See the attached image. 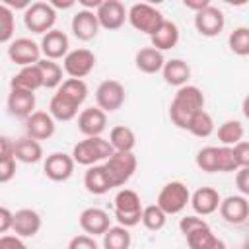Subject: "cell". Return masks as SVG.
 Returning <instances> with one entry per match:
<instances>
[{
  "mask_svg": "<svg viewBox=\"0 0 249 249\" xmlns=\"http://www.w3.org/2000/svg\"><path fill=\"white\" fill-rule=\"evenodd\" d=\"M126 91L124 86L119 80H103L95 88V107H99L103 113H115L124 105Z\"/></svg>",
  "mask_w": 249,
  "mask_h": 249,
  "instance_id": "obj_9",
  "label": "cell"
},
{
  "mask_svg": "<svg viewBox=\"0 0 249 249\" xmlns=\"http://www.w3.org/2000/svg\"><path fill=\"white\" fill-rule=\"evenodd\" d=\"M134 64L144 74H158V72H161V68L165 64V56H163V53L156 51L154 47H142L134 54Z\"/></svg>",
  "mask_w": 249,
  "mask_h": 249,
  "instance_id": "obj_26",
  "label": "cell"
},
{
  "mask_svg": "<svg viewBox=\"0 0 249 249\" xmlns=\"http://www.w3.org/2000/svg\"><path fill=\"white\" fill-rule=\"evenodd\" d=\"M95 16H97V23L101 29L117 31L126 21V8L119 0H101L99 8L95 10Z\"/></svg>",
  "mask_w": 249,
  "mask_h": 249,
  "instance_id": "obj_13",
  "label": "cell"
},
{
  "mask_svg": "<svg viewBox=\"0 0 249 249\" xmlns=\"http://www.w3.org/2000/svg\"><path fill=\"white\" fill-rule=\"evenodd\" d=\"M187 130H189L193 136H196V138H208V136L216 130L212 115H210L206 109L198 111V113L191 119V123H189V128H187Z\"/></svg>",
  "mask_w": 249,
  "mask_h": 249,
  "instance_id": "obj_36",
  "label": "cell"
},
{
  "mask_svg": "<svg viewBox=\"0 0 249 249\" xmlns=\"http://www.w3.org/2000/svg\"><path fill=\"white\" fill-rule=\"evenodd\" d=\"M220 216L231 226H241L249 218V200L243 195H230L220 200Z\"/></svg>",
  "mask_w": 249,
  "mask_h": 249,
  "instance_id": "obj_15",
  "label": "cell"
},
{
  "mask_svg": "<svg viewBox=\"0 0 249 249\" xmlns=\"http://www.w3.org/2000/svg\"><path fill=\"white\" fill-rule=\"evenodd\" d=\"M78 109H80V105H76V103L70 101L68 97L60 95L58 91L51 97V103H49V115H51L54 121H62V123L76 119V117H78Z\"/></svg>",
  "mask_w": 249,
  "mask_h": 249,
  "instance_id": "obj_30",
  "label": "cell"
},
{
  "mask_svg": "<svg viewBox=\"0 0 249 249\" xmlns=\"http://www.w3.org/2000/svg\"><path fill=\"white\" fill-rule=\"evenodd\" d=\"M70 27H72V33L78 41H91L97 37L99 29H101L97 23V16L91 10H78L72 16Z\"/></svg>",
  "mask_w": 249,
  "mask_h": 249,
  "instance_id": "obj_20",
  "label": "cell"
},
{
  "mask_svg": "<svg viewBox=\"0 0 249 249\" xmlns=\"http://www.w3.org/2000/svg\"><path fill=\"white\" fill-rule=\"evenodd\" d=\"M204 93L198 86H193V84H187V86H181L177 88L171 103H169V119L171 123L181 128V130H187L189 128V123L191 119L204 109Z\"/></svg>",
  "mask_w": 249,
  "mask_h": 249,
  "instance_id": "obj_1",
  "label": "cell"
},
{
  "mask_svg": "<svg viewBox=\"0 0 249 249\" xmlns=\"http://www.w3.org/2000/svg\"><path fill=\"white\" fill-rule=\"evenodd\" d=\"M12 222H14V212L6 206H0V233H6L12 230Z\"/></svg>",
  "mask_w": 249,
  "mask_h": 249,
  "instance_id": "obj_48",
  "label": "cell"
},
{
  "mask_svg": "<svg viewBox=\"0 0 249 249\" xmlns=\"http://www.w3.org/2000/svg\"><path fill=\"white\" fill-rule=\"evenodd\" d=\"M56 91L60 95L68 97L70 101H74L80 107L88 99V84L84 80H78V78H66V80H62V84L56 88Z\"/></svg>",
  "mask_w": 249,
  "mask_h": 249,
  "instance_id": "obj_33",
  "label": "cell"
},
{
  "mask_svg": "<svg viewBox=\"0 0 249 249\" xmlns=\"http://www.w3.org/2000/svg\"><path fill=\"white\" fill-rule=\"evenodd\" d=\"M39 49H41V56L43 58H49V60H60L66 56V53L70 51V39L68 35L62 31V29H51L47 31L43 37H41V43H39Z\"/></svg>",
  "mask_w": 249,
  "mask_h": 249,
  "instance_id": "obj_14",
  "label": "cell"
},
{
  "mask_svg": "<svg viewBox=\"0 0 249 249\" xmlns=\"http://www.w3.org/2000/svg\"><path fill=\"white\" fill-rule=\"evenodd\" d=\"M80 228L84 233L95 237V235H103L109 228H111V218L109 214L103 210V208H97V206H89V208H84L80 212Z\"/></svg>",
  "mask_w": 249,
  "mask_h": 249,
  "instance_id": "obj_17",
  "label": "cell"
},
{
  "mask_svg": "<svg viewBox=\"0 0 249 249\" xmlns=\"http://www.w3.org/2000/svg\"><path fill=\"white\" fill-rule=\"evenodd\" d=\"M16 177V160L6 158L0 160V183H10Z\"/></svg>",
  "mask_w": 249,
  "mask_h": 249,
  "instance_id": "obj_45",
  "label": "cell"
},
{
  "mask_svg": "<svg viewBox=\"0 0 249 249\" xmlns=\"http://www.w3.org/2000/svg\"><path fill=\"white\" fill-rule=\"evenodd\" d=\"M68 249H99L95 237L88 233H78L68 241Z\"/></svg>",
  "mask_w": 249,
  "mask_h": 249,
  "instance_id": "obj_43",
  "label": "cell"
},
{
  "mask_svg": "<svg viewBox=\"0 0 249 249\" xmlns=\"http://www.w3.org/2000/svg\"><path fill=\"white\" fill-rule=\"evenodd\" d=\"M95 54L89 49H72L66 53V56L62 58V70L64 74H68V78H78L84 80L86 76H89L95 68Z\"/></svg>",
  "mask_w": 249,
  "mask_h": 249,
  "instance_id": "obj_8",
  "label": "cell"
},
{
  "mask_svg": "<svg viewBox=\"0 0 249 249\" xmlns=\"http://www.w3.org/2000/svg\"><path fill=\"white\" fill-rule=\"evenodd\" d=\"M142 226L150 231H160L165 222H167V214L158 206V204H148L142 206V218H140Z\"/></svg>",
  "mask_w": 249,
  "mask_h": 249,
  "instance_id": "obj_37",
  "label": "cell"
},
{
  "mask_svg": "<svg viewBox=\"0 0 249 249\" xmlns=\"http://www.w3.org/2000/svg\"><path fill=\"white\" fill-rule=\"evenodd\" d=\"M191 200V191L189 187L183 183V181H169L165 183L160 193H158V198H156V204L167 214H179L187 208Z\"/></svg>",
  "mask_w": 249,
  "mask_h": 249,
  "instance_id": "obj_5",
  "label": "cell"
},
{
  "mask_svg": "<svg viewBox=\"0 0 249 249\" xmlns=\"http://www.w3.org/2000/svg\"><path fill=\"white\" fill-rule=\"evenodd\" d=\"M103 249H130V243H132V237H130V231L123 226H111L103 235Z\"/></svg>",
  "mask_w": 249,
  "mask_h": 249,
  "instance_id": "obj_35",
  "label": "cell"
},
{
  "mask_svg": "<svg viewBox=\"0 0 249 249\" xmlns=\"http://www.w3.org/2000/svg\"><path fill=\"white\" fill-rule=\"evenodd\" d=\"M74 167H76V163H74L72 156L64 154V152H53L43 160V173L47 179H51L54 183L68 181L74 173Z\"/></svg>",
  "mask_w": 249,
  "mask_h": 249,
  "instance_id": "obj_12",
  "label": "cell"
},
{
  "mask_svg": "<svg viewBox=\"0 0 249 249\" xmlns=\"http://www.w3.org/2000/svg\"><path fill=\"white\" fill-rule=\"evenodd\" d=\"M0 249H27V245L18 235H0Z\"/></svg>",
  "mask_w": 249,
  "mask_h": 249,
  "instance_id": "obj_47",
  "label": "cell"
},
{
  "mask_svg": "<svg viewBox=\"0 0 249 249\" xmlns=\"http://www.w3.org/2000/svg\"><path fill=\"white\" fill-rule=\"evenodd\" d=\"M163 19H165L163 14L156 6L146 4V2H136L126 10V21L136 31L146 33V35H152L163 23Z\"/></svg>",
  "mask_w": 249,
  "mask_h": 249,
  "instance_id": "obj_6",
  "label": "cell"
},
{
  "mask_svg": "<svg viewBox=\"0 0 249 249\" xmlns=\"http://www.w3.org/2000/svg\"><path fill=\"white\" fill-rule=\"evenodd\" d=\"M16 31V16L4 2H0V43H10Z\"/></svg>",
  "mask_w": 249,
  "mask_h": 249,
  "instance_id": "obj_40",
  "label": "cell"
},
{
  "mask_svg": "<svg viewBox=\"0 0 249 249\" xmlns=\"http://www.w3.org/2000/svg\"><path fill=\"white\" fill-rule=\"evenodd\" d=\"M109 144L113 152H132L136 146V134L126 124H117L109 130Z\"/></svg>",
  "mask_w": 249,
  "mask_h": 249,
  "instance_id": "obj_31",
  "label": "cell"
},
{
  "mask_svg": "<svg viewBox=\"0 0 249 249\" xmlns=\"http://www.w3.org/2000/svg\"><path fill=\"white\" fill-rule=\"evenodd\" d=\"M23 23L31 33L45 35L47 31L54 29L56 10L49 2H31L23 10Z\"/></svg>",
  "mask_w": 249,
  "mask_h": 249,
  "instance_id": "obj_7",
  "label": "cell"
},
{
  "mask_svg": "<svg viewBox=\"0 0 249 249\" xmlns=\"http://www.w3.org/2000/svg\"><path fill=\"white\" fill-rule=\"evenodd\" d=\"M6 158H14V140L0 134V160H6Z\"/></svg>",
  "mask_w": 249,
  "mask_h": 249,
  "instance_id": "obj_49",
  "label": "cell"
},
{
  "mask_svg": "<svg viewBox=\"0 0 249 249\" xmlns=\"http://www.w3.org/2000/svg\"><path fill=\"white\" fill-rule=\"evenodd\" d=\"M204 226H208V222H206L204 218L196 216V214L183 216L181 222H179V230H181L183 235H187V233H191V231H195V230H198V228H204Z\"/></svg>",
  "mask_w": 249,
  "mask_h": 249,
  "instance_id": "obj_42",
  "label": "cell"
},
{
  "mask_svg": "<svg viewBox=\"0 0 249 249\" xmlns=\"http://www.w3.org/2000/svg\"><path fill=\"white\" fill-rule=\"evenodd\" d=\"M216 152H218V173H233L239 169L231 146H216Z\"/></svg>",
  "mask_w": 249,
  "mask_h": 249,
  "instance_id": "obj_41",
  "label": "cell"
},
{
  "mask_svg": "<svg viewBox=\"0 0 249 249\" xmlns=\"http://www.w3.org/2000/svg\"><path fill=\"white\" fill-rule=\"evenodd\" d=\"M84 187L89 195H105L113 189L107 173H105V167L103 163H97V165H89L84 173Z\"/></svg>",
  "mask_w": 249,
  "mask_h": 249,
  "instance_id": "obj_28",
  "label": "cell"
},
{
  "mask_svg": "<svg viewBox=\"0 0 249 249\" xmlns=\"http://www.w3.org/2000/svg\"><path fill=\"white\" fill-rule=\"evenodd\" d=\"M210 4H212L210 0H183V6H185L187 10H193L195 14L200 12V10H204V8L210 6Z\"/></svg>",
  "mask_w": 249,
  "mask_h": 249,
  "instance_id": "obj_50",
  "label": "cell"
},
{
  "mask_svg": "<svg viewBox=\"0 0 249 249\" xmlns=\"http://www.w3.org/2000/svg\"><path fill=\"white\" fill-rule=\"evenodd\" d=\"M8 58L21 68V66L37 64L43 56H41L39 43H35L29 37H18V39H12L8 45Z\"/></svg>",
  "mask_w": 249,
  "mask_h": 249,
  "instance_id": "obj_10",
  "label": "cell"
},
{
  "mask_svg": "<svg viewBox=\"0 0 249 249\" xmlns=\"http://www.w3.org/2000/svg\"><path fill=\"white\" fill-rule=\"evenodd\" d=\"M49 4H51V6L54 8V10H60V8H62V10H66V8H72V6H74V0H66V2H58V0H51Z\"/></svg>",
  "mask_w": 249,
  "mask_h": 249,
  "instance_id": "obj_51",
  "label": "cell"
},
{
  "mask_svg": "<svg viewBox=\"0 0 249 249\" xmlns=\"http://www.w3.org/2000/svg\"><path fill=\"white\" fill-rule=\"evenodd\" d=\"M39 70H41V78H43V88L47 89H56L60 84H62V66L54 60H49V58H41L37 62Z\"/></svg>",
  "mask_w": 249,
  "mask_h": 249,
  "instance_id": "obj_34",
  "label": "cell"
},
{
  "mask_svg": "<svg viewBox=\"0 0 249 249\" xmlns=\"http://www.w3.org/2000/svg\"><path fill=\"white\" fill-rule=\"evenodd\" d=\"M8 113L16 119H27L35 111V93L25 89H10L6 99Z\"/></svg>",
  "mask_w": 249,
  "mask_h": 249,
  "instance_id": "obj_22",
  "label": "cell"
},
{
  "mask_svg": "<svg viewBox=\"0 0 249 249\" xmlns=\"http://www.w3.org/2000/svg\"><path fill=\"white\" fill-rule=\"evenodd\" d=\"M39 88H43V78L37 64L21 66L10 80V89H25L35 93Z\"/></svg>",
  "mask_w": 249,
  "mask_h": 249,
  "instance_id": "obj_23",
  "label": "cell"
},
{
  "mask_svg": "<svg viewBox=\"0 0 249 249\" xmlns=\"http://www.w3.org/2000/svg\"><path fill=\"white\" fill-rule=\"evenodd\" d=\"M235 185H237L239 195L243 196L249 195V167H239L235 171Z\"/></svg>",
  "mask_w": 249,
  "mask_h": 249,
  "instance_id": "obj_46",
  "label": "cell"
},
{
  "mask_svg": "<svg viewBox=\"0 0 249 249\" xmlns=\"http://www.w3.org/2000/svg\"><path fill=\"white\" fill-rule=\"evenodd\" d=\"M196 167L204 173H218V152L216 146H204L196 152Z\"/></svg>",
  "mask_w": 249,
  "mask_h": 249,
  "instance_id": "obj_39",
  "label": "cell"
},
{
  "mask_svg": "<svg viewBox=\"0 0 249 249\" xmlns=\"http://www.w3.org/2000/svg\"><path fill=\"white\" fill-rule=\"evenodd\" d=\"M228 47L233 54L247 56L249 54V27H245V25L235 27L228 37Z\"/></svg>",
  "mask_w": 249,
  "mask_h": 249,
  "instance_id": "obj_38",
  "label": "cell"
},
{
  "mask_svg": "<svg viewBox=\"0 0 249 249\" xmlns=\"http://www.w3.org/2000/svg\"><path fill=\"white\" fill-rule=\"evenodd\" d=\"M14 160L21 161V163H37L43 160V146L41 142L29 138V136H21L18 140H14Z\"/></svg>",
  "mask_w": 249,
  "mask_h": 249,
  "instance_id": "obj_27",
  "label": "cell"
},
{
  "mask_svg": "<svg viewBox=\"0 0 249 249\" xmlns=\"http://www.w3.org/2000/svg\"><path fill=\"white\" fill-rule=\"evenodd\" d=\"M56 130V121L49 115V111H33L25 119V136L41 142L49 140Z\"/></svg>",
  "mask_w": 249,
  "mask_h": 249,
  "instance_id": "obj_16",
  "label": "cell"
},
{
  "mask_svg": "<svg viewBox=\"0 0 249 249\" xmlns=\"http://www.w3.org/2000/svg\"><path fill=\"white\" fill-rule=\"evenodd\" d=\"M103 167H105V173H107L113 189L124 187L132 179V175L138 167V160H136L134 152H113L103 161Z\"/></svg>",
  "mask_w": 249,
  "mask_h": 249,
  "instance_id": "obj_4",
  "label": "cell"
},
{
  "mask_svg": "<svg viewBox=\"0 0 249 249\" xmlns=\"http://www.w3.org/2000/svg\"><path fill=\"white\" fill-rule=\"evenodd\" d=\"M150 43H152L150 47H154L160 53L173 49L179 43V27H177V23L169 21V19H163V23L150 35Z\"/></svg>",
  "mask_w": 249,
  "mask_h": 249,
  "instance_id": "obj_24",
  "label": "cell"
},
{
  "mask_svg": "<svg viewBox=\"0 0 249 249\" xmlns=\"http://www.w3.org/2000/svg\"><path fill=\"white\" fill-rule=\"evenodd\" d=\"M231 152L239 167H249V142L247 140H241L235 146H231Z\"/></svg>",
  "mask_w": 249,
  "mask_h": 249,
  "instance_id": "obj_44",
  "label": "cell"
},
{
  "mask_svg": "<svg viewBox=\"0 0 249 249\" xmlns=\"http://www.w3.org/2000/svg\"><path fill=\"white\" fill-rule=\"evenodd\" d=\"M216 134H218V140H220L222 146H235L237 142L243 140L245 128H243V123H241V121H237V119H228V121H224V123L218 126Z\"/></svg>",
  "mask_w": 249,
  "mask_h": 249,
  "instance_id": "obj_32",
  "label": "cell"
},
{
  "mask_svg": "<svg viewBox=\"0 0 249 249\" xmlns=\"http://www.w3.org/2000/svg\"><path fill=\"white\" fill-rule=\"evenodd\" d=\"M115 220L119 226L130 230L134 226L140 224L142 218V200L140 195L132 189H119V193L115 195Z\"/></svg>",
  "mask_w": 249,
  "mask_h": 249,
  "instance_id": "obj_3",
  "label": "cell"
},
{
  "mask_svg": "<svg viewBox=\"0 0 249 249\" xmlns=\"http://www.w3.org/2000/svg\"><path fill=\"white\" fill-rule=\"evenodd\" d=\"M113 154V148L109 144V140L101 138V136H88L84 140H80L78 144H74L72 148V160L78 165H97L103 163L109 156Z\"/></svg>",
  "mask_w": 249,
  "mask_h": 249,
  "instance_id": "obj_2",
  "label": "cell"
},
{
  "mask_svg": "<svg viewBox=\"0 0 249 249\" xmlns=\"http://www.w3.org/2000/svg\"><path fill=\"white\" fill-rule=\"evenodd\" d=\"M226 27V16L220 8H216L214 4L206 6L204 10L195 14V29L202 35V37H218Z\"/></svg>",
  "mask_w": 249,
  "mask_h": 249,
  "instance_id": "obj_11",
  "label": "cell"
},
{
  "mask_svg": "<svg viewBox=\"0 0 249 249\" xmlns=\"http://www.w3.org/2000/svg\"><path fill=\"white\" fill-rule=\"evenodd\" d=\"M185 239H187L189 249H228L224 239L214 235L210 226H204V228H198V230L187 233Z\"/></svg>",
  "mask_w": 249,
  "mask_h": 249,
  "instance_id": "obj_29",
  "label": "cell"
},
{
  "mask_svg": "<svg viewBox=\"0 0 249 249\" xmlns=\"http://www.w3.org/2000/svg\"><path fill=\"white\" fill-rule=\"evenodd\" d=\"M161 76L167 86L181 88V86H187L191 80V66L183 58H171V60H165L161 68Z\"/></svg>",
  "mask_w": 249,
  "mask_h": 249,
  "instance_id": "obj_25",
  "label": "cell"
},
{
  "mask_svg": "<svg viewBox=\"0 0 249 249\" xmlns=\"http://www.w3.org/2000/svg\"><path fill=\"white\" fill-rule=\"evenodd\" d=\"M107 128V113L99 107H86L78 113V130L88 136H101Z\"/></svg>",
  "mask_w": 249,
  "mask_h": 249,
  "instance_id": "obj_18",
  "label": "cell"
},
{
  "mask_svg": "<svg viewBox=\"0 0 249 249\" xmlns=\"http://www.w3.org/2000/svg\"><path fill=\"white\" fill-rule=\"evenodd\" d=\"M43 226V220L37 210L33 208H19L14 212V222H12V231L18 237H35Z\"/></svg>",
  "mask_w": 249,
  "mask_h": 249,
  "instance_id": "obj_19",
  "label": "cell"
},
{
  "mask_svg": "<svg viewBox=\"0 0 249 249\" xmlns=\"http://www.w3.org/2000/svg\"><path fill=\"white\" fill-rule=\"evenodd\" d=\"M220 200H222V196L214 187H198L195 193H191L189 204L195 210V214L202 218V216L214 214L220 206Z\"/></svg>",
  "mask_w": 249,
  "mask_h": 249,
  "instance_id": "obj_21",
  "label": "cell"
}]
</instances>
